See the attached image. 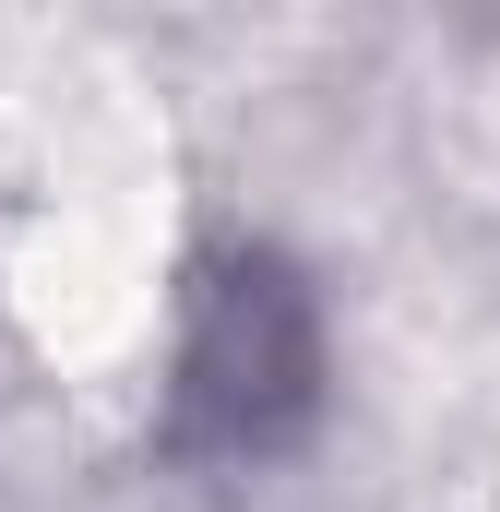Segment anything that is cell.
Returning a JSON list of instances; mask_svg holds the SVG:
<instances>
[{
  "mask_svg": "<svg viewBox=\"0 0 500 512\" xmlns=\"http://www.w3.org/2000/svg\"><path fill=\"white\" fill-rule=\"evenodd\" d=\"M310 298L274 274V262H239L215 274L203 322H191V358H179V429L215 441V453H262L310 417Z\"/></svg>",
  "mask_w": 500,
  "mask_h": 512,
  "instance_id": "6da1fadb",
  "label": "cell"
}]
</instances>
